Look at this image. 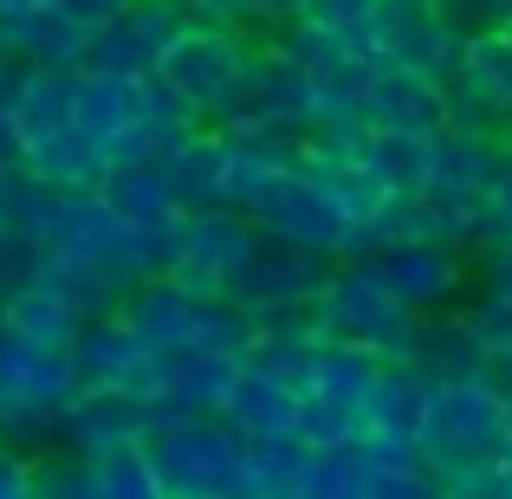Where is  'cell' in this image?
Listing matches in <instances>:
<instances>
[{
  "instance_id": "9",
  "label": "cell",
  "mask_w": 512,
  "mask_h": 499,
  "mask_svg": "<svg viewBox=\"0 0 512 499\" xmlns=\"http://www.w3.org/2000/svg\"><path fill=\"white\" fill-rule=\"evenodd\" d=\"M253 221L266 227V234H286V240H305V247H325V253H338L344 247V234H350V214L338 208V195H331L325 182H318L305 163H292V169H279L273 182L253 195Z\"/></svg>"
},
{
  "instance_id": "19",
  "label": "cell",
  "mask_w": 512,
  "mask_h": 499,
  "mask_svg": "<svg viewBox=\"0 0 512 499\" xmlns=\"http://www.w3.org/2000/svg\"><path fill=\"white\" fill-rule=\"evenodd\" d=\"M163 182H169V201L182 214L221 208V201H227V137L214 124L195 130V137H182L163 156Z\"/></svg>"
},
{
  "instance_id": "15",
  "label": "cell",
  "mask_w": 512,
  "mask_h": 499,
  "mask_svg": "<svg viewBox=\"0 0 512 499\" xmlns=\"http://www.w3.org/2000/svg\"><path fill=\"white\" fill-rule=\"evenodd\" d=\"M7 111H13V124H20L26 150L65 137V130L78 124V72L72 65H26L20 59V72L7 78Z\"/></svg>"
},
{
  "instance_id": "11",
  "label": "cell",
  "mask_w": 512,
  "mask_h": 499,
  "mask_svg": "<svg viewBox=\"0 0 512 499\" xmlns=\"http://www.w3.org/2000/svg\"><path fill=\"white\" fill-rule=\"evenodd\" d=\"M260 234H266V227L253 221L247 208H234V201L188 214L175 279H188V286H208V292H227V286H234V273L247 266V253L260 247Z\"/></svg>"
},
{
  "instance_id": "29",
  "label": "cell",
  "mask_w": 512,
  "mask_h": 499,
  "mask_svg": "<svg viewBox=\"0 0 512 499\" xmlns=\"http://www.w3.org/2000/svg\"><path fill=\"white\" fill-rule=\"evenodd\" d=\"M39 273H46V240L13 227V221H0V312H7L13 292H26Z\"/></svg>"
},
{
  "instance_id": "2",
  "label": "cell",
  "mask_w": 512,
  "mask_h": 499,
  "mask_svg": "<svg viewBox=\"0 0 512 499\" xmlns=\"http://www.w3.org/2000/svg\"><path fill=\"white\" fill-rule=\"evenodd\" d=\"M39 240H46V253L59 266L98 279V286L117 292V299H130V286H143L137 221H130V214H117L104 188H65Z\"/></svg>"
},
{
  "instance_id": "35",
  "label": "cell",
  "mask_w": 512,
  "mask_h": 499,
  "mask_svg": "<svg viewBox=\"0 0 512 499\" xmlns=\"http://www.w3.org/2000/svg\"><path fill=\"white\" fill-rule=\"evenodd\" d=\"M370 7L376 0H312L305 20H318V26H370Z\"/></svg>"
},
{
  "instance_id": "5",
  "label": "cell",
  "mask_w": 512,
  "mask_h": 499,
  "mask_svg": "<svg viewBox=\"0 0 512 499\" xmlns=\"http://www.w3.org/2000/svg\"><path fill=\"white\" fill-rule=\"evenodd\" d=\"M422 318L428 312L402 305L370 266H350V260L338 266V279L318 292V331L338 337V344H363V350H376V357H409Z\"/></svg>"
},
{
  "instance_id": "28",
  "label": "cell",
  "mask_w": 512,
  "mask_h": 499,
  "mask_svg": "<svg viewBox=\"0 0 512 499\" xmlns=\"http://www.w3.org/2000/svg\"><path fill=\"white\" fill-rule=\"evenodd\" d=\"M363 428H370V415H363V409L305 389V409H299V441H305V448H350Z\"/></svg>"
},
{
  "instance_id": "16",
  "label": "cell",
  "mask_w": 512,
  "mask_h": 499,
  "mask_svg": "<svg viewBox=\"0 0 512 499\" xmlns=\"http://www.w3.org/2000/svg\"><path fill=\"white\" fill-rule=\"evenodd\" d=\"M363 111H370V124H396V130H448L454 124V91L441 78L415 72V65L389 59L370 78V91H363Z\"/></svg>"
},
{
  "instance_id": "20",
  "label": "cell",
  "mask_w": 512,
  "mask_h": 499,
  "mask_svg": "<svg viewBox=\"0 0 512 499\" xmlns=\"http://www.w3.org/2000/svg\"><path fill=\"white\" fill-rule=\"evenodd\" d=\"M0 318H7L13 331L39 337V344H59V350H72V344L85 337V325H91L98 312H91V305L78 299L72 286H59L52 273H39V279H33L26 292H13V305H7Z\"/></svg>"
},
{
  "instance_id": "32",
  "label": "cell",
  "mask_w": 512,
  "mask_h": 499,
  "mask_svg": "<svg viewBox=\"0 0 512 499\" xmlns=\"http://www.w3.org/2000/svg\"><path fill=\"white\" fill-rule=\"evenodd\" d=\"M480 195H487V247L493 240H512V143L500 150V163L487 169V188H480Z\"/></svg>"
},
{
  "instance_id": "21",
  "label": "cell",
  "mask_w": 512,
  "mask_h": 499,
  "mask_svg": "<svg viewBox=\"0 0 512 499\" xmlns=\"http://www.w3.org/2000/svg\"><path fill=\"white\" fill-rule=\"evenodd\" d=\"M428 396H435V376H428L415 357H389L383 376H376V389H370V428H376V435L422 441Z\"/></svg>"
},
{
  "instance_id": "17",
  "label": "cell",
  "mask_w": 512,
  "mask_h": 499,
  "mask_svg": "<svg viewBox=\"0 0 512 499\" xmlns=\"http://www.w3.org/2000/svg\"><path fill=\"white\" fill-rule=\"evenodd\" d=\"M299 409H305V389L286 383V376H273V370H253V363L234 376V389H227V402H221V415L247 441H286V435H299Z\"/></svg>"
},
{
  "instance_id": "33",
  "label": "cell",
  "mask_w": 512,
  "mask_h": 499,
  "mask_svg": "<svg viewBox=\"0 0 512 499\" xmlns=\"http://www.w3.org/2000/svg\"><path fill=\"white\" fill-rule=\"evenodd\" d=\"M435 7H441V20H448L461 39L493 33V26H500V0H435Z\"/></svg>"
},
{
  "instance_id": "37",
  "label": "cell",
  "mask_w": 512,
  "mask_h": 499,
  "mask_svg": "<svg viewBox=\"0 0 512 499\" xmlns=\"http://www.w3.org/2000/svg\"><path fill=\"white\" fill-rule=\"evenodd\" d=\"M52 7H65V13H72V20H85L91 33H98V26H111L117 13L130 7V0H52Z\"/></svg>"
},
{
  "instance_id": "31",
  "label": "cell",
  "mask_w": 512,
  "mask_h": 499,
  "mask_svg": "<svg viewBox=\"0 0 512 499\" xmlns=\"http://www.w3.org/2000/svg\"><path fill=\"white\" fill-rule=\"evenodd\" d=\"M467 318H474V331H480V344H487L493 363L512 357V292L506 286H487L474 305H467Z\"/></svg>"
},
{
  "instance_id": "38",
  "label": "cell",
  "mask_w": 512,
  "mask_h": 499,
  "mask_svg": "<svg viewBox=\"0 0 512 499\" xmlns=\"http://www.w3.org/2000/svg\"><path fill=\"white\" fill-rule=\"evenodd\" d=\"M20 163H26V137H20V124H13L7 98H0V169H20Z\"/></svg>"
},
{
  "instance_id": "39",
  "label": "cell",
  "mask_w": 512,
  "mask_h": 499,
  "mask_svg": "<svg viewBox=\"0 0 512 499\" xmlns=\"http://www.w3.org/2000/svg\"><path fill=\"white\" fill-rule=\"evenodd\" d=\"M253 7H260V20H299L312 0H253Z\"/></svg>"
},
{
  "instance_id": "7",
  "label": "cell",
  "mask_w": 512,
  "mask_h": 499,
  "mask_svg": "<svg viewBox=\"0 0 512 499\" xmlns=\"http://www.w3.org/2000/svg\"><path fill=\"white\" fill-rule=\"evenodd\" d=\"M247 65H253V46L240 39V26L195 20V26H188V33L163 52V72H156V78H163L169 91H182V98L214 124V111H221V104L240 91Z\"/></svg>"
},
{
  "instance_id": "3",
  "label": "cell",
  "mask_w": 512,
  "mask_h": 499,
  "mask_svg": "<svg viewBox=\"0 0 512 499\" xmlns=\"http://www.w3.org/2000/svg\"><path fill=\"white\" fill-rule=\"evenodd\" d=\"M72 389H78L72 350L39 344V337L13 331L0 318V441H13V448H52Z\"/></svg>"
},
{
  "instance_id": "41",
  "label": "cell",
  "mask_w": 512,
  "mask_h": 499,
  "mask_svg": "<svg viewBox=\"0 0 512 499\" xmlns=\"http://www.w3.org/2000/svg\"><path fill=\"white\" fill-rule=\"evenodd\" d=\"M493 376H500V383L512 389V357H500V363H493Z\"/></svg>"
},
{
  "instance_id": "18",
  "label": "cell",
  "mask_w": 512,
  "mask_h": 499,
  "mask_svg": "<svg viewBox=\"0 0 512 499\" xmlns=\"http://www.w3.org/2000/svg\"><path fill=\"white\" fill-rule=\"evenodd\" d=\"M0 39H7V52L26 59V65H72V72L85 65V52H91V26L72 20L65 7H52V0L20 7L7 26H0Z\"/></svg>"
},
{
  "instance_id": "14",
  "label": "cell",
  "mask_w": 512,
  "mask_h": 499,
  "mask_svg": "<svg viewBox=\"0 0 512 499\" xmlns=\"http://www.w3.org/2000/svg\"><path fill=\"white\" fill-rule=\"evenodd\" d=\"M72 370H78L85 389H143V396H150L156 344L130 325L124 312H104V318H91L85 337L72 344Z\"/></svg>"
},
{
  "instance_id": "24",
  "label": "cell",
  "mask_w": 512,
  "mask_h": 499,
  "mask_svg": "<svg viewBox=\"0 0 512 499\" xmlns=\"http://www.w3.org/2000/svg\"><path fill=\"white\" fill-rule=\"evenodd\" d=\"M435 137L441 130H396V124H376L370 143H363V163L383 175L389 195H422L435 182Z\"/></svg>"
},
{
  "instance_id": "25",
  "label": "cell",
  "mask_w": 512,
  "mask_h": 499,
  "mask_svg": "<svg viewBox=\"0 0 512 499\" xmlns=\"http://www.w3.org/2000/svg\"><path fill=\"white\" fill-rule=\"evenodd\" d=\"M305 169H312L318 182L338 195V208L350 214V227H357V221H376V214H383L389 188H383V175L363 163V156H344V150H305Z\"/></svg>"
},
{
  "instance_id": "30",
  "label": "cell",
  "mask_w": 512,
  "mask_h": 499,
  "mask_svg": "<svg viewBox=\"0 0 512 499\" xmlns=\"http://www.w3.org/2000/svg\"><path fill=\"white\" fill-rule=\"evenodd\" d=\"M33 493H91V499H104L98 487V461L91 454H78V448H52V454H33Z\"/></svg>"
},
{
  "instance_id": "22",
  "label": "cell",
  "mask_w": 512,
  "mask_h": 499,
  "mask_svg": "<svg viewBox=\"0 0 512 499\" xmlns=\"http://www.w3.org/2000/svg\"><path fill=\"white\" fill-rule=\"evenodd\" d=\"M409 357L422 363L435 383L441 376H493V357H487V344H480V331H474L467 312H428Z\"/></svg>"
},
{
  "instance_id": "6",
  "label": "cell",
  "mask_w": 512,
  "mask_h": 499,
  "mask_svg": "<svg viewBox=\"0 0 512 499\" xmlns=\"http://www.w3.org/2000/svg\"><path fill=\"white\" fill-rule=\"evenodd\" d=\"M338 253L305 247L286 234H260V247L247 253V266L234 273L227 299H240L247 312H292V305H318V292L338 279Z\"/></svg>"
},
{
  "instance_id": "10",
  "label": "cell",
  "mask_w": 512,
  "mask_h": 499,
  "mask_svg": "<svg viewBox=\"0 0 512 499\" xmlns=\"http://www.w3.org/2000/svg\"><path fill=\"white\" fill-rule=\"evenodd\" d=\"M247 370L240 350H208V344H156V376L150 402L156 415H221L234 376Z\"/></svg>"
},
{
  "instance_id": "27",
  "label": "cell",
  "mask_w": 512,
  "mask_h": 499,
  "mask_svg": "<svg viewBox=\"0 0 512 499\" xmlns=\"http://www.w3.org/2000/svg\"><path fill=\"white\" fill-rule=\"evenodd\" d=\"M104 195H111V208L130 214V221H163V214H182L169 201L163 163H156V169H111V175H104Z\"/></svg>"
},
{
  "instance_id": "42",
  "label": "cell",
  "mask_w": 512,
  "mask_h": 499,
  "mask_svg": "<svg viewBox=\"0 0 512 499\" xmlns=\"http://www.w3.org/2000/svg\"><path fill=\"white\" fill-rule=\"evenodd\" d=\"M506 428H512V402H506Z\"/></svg>"
},
{
  "instance_id": "8",
  "label": "cell",
  "mask_w": 512,
  "mask_h": 499,
  "mask_svg": "<svg viewBox=\"0 0 512 499\" xmlns=\"http://www.w3.org/2000/svg\"><path fill=\"white\" fill-rule=\"evenodd\" d=\"M188 26H195L188 0H130V7L117 13L111 26H98V33H91L85 65L150 78V72H163V52L188 33ZM85 65H78V72H85Z\"/></svg>"
},
{
  "instance_id": "36",
  "label": "cell",
  "mask_w": 512,
  "mask_h": 499,
  "mask_svg": "<svg viewBox=\"0 0 512 499\" xmlns=\"http://www.w3.org/2000/svg\"><path fill=\"white\" fill-rule=\"evenodd\" d=\"M195 20H221V26H260V7L253 0H188Z\"/></svg>"
},
{
  "instance_id": "4",
  "label": "cell",
  "mask_w": 512,
  "mask_h": 499,
  "mask_svg": "<svg viewBox=\"0 0 512 499\" xmlns=\"http://www.w3.org/2000/svg\"><path fill=\"white\" fill-rule=\"evenodd\" d=\"M143 454L163 493H240L253 441L227 415H156L143 428Z\"/></svg>"
},
{
  "instance_id": "26",
  "label": "cell",
  "mask_w": 512,
  "mask_h": 499,
  "mask_svg": "<svg viewBox=\"0 0 512 499\" xmlns=\"http://www.w3.org/2000/svg\"><path fill=\"white\" fill-rule=\"evenodd\" d=\"M26 169H39L46 182H59V188H104V175H111V156H104L98 137H85V130L72 124L65 137L33 143V150H26Z\"/></svg>"
},
{
  "instance_id": "23",
  "label": "cell",
  "mask_w": 512,
  "mask_h": 499,
  "mask_svg": "<svg viewBox=\"0 0 512 499\" xmlns=\"http://www.w3.org/2000/svg\"><path fill=\"white\" fill-rule=\"evenodd\" d=\"M130 124H143V78L85 65V72H78V130L111 143V137H124Z\"/></svg>"
},
{
  "instance_id": "13",
  "label": "cell",
  "mask_w": 512,
  "mask_h": 499,
  "mask_svg": "<svg viewBox=\"0 0 512 499\" xmlns=\"http://www.w3.org/2000/svg\"><path fill=\"white\" fill-rule=\"evenodd\" d=\"M150 422H156V402L143 389H85L78 383L65 396L59 441L78 454H117V448H143Z\"/></svg>"
},
{
  "instance_id": "1",
  "label": "cell",
  "mask_w": 512,
  "mask_h": 499,
  "mask_svg": "<svg viewBox=\"0 0 512 499\" xmlns=\"http://www.w3.org/2000/svg\"><path fill=\"white\" fill-rule=\"evenodd\" d=\"M506 402H512V389L500 376H441L435 383L428 415H422V454L441 467V480L512 461Z\"/></svg>"
},
{
  "instance_id": "12",
  "label": "cell",
  "mask_w": 512,
  "mask_h": 499,
  "mask_svg": "<svg viewBox=\"0 0 512 499\" xmlns=\"http://www.w3.org/2000/svg\"><path fill=\"white\" fill-rule=\"evenodd\" d=\"M350 266H370V273L383 279L402 305H415V312H441V305L461 299V286H467V266H461V253H454V240H435V234L396 240V247L370 253V260H350Z\"/></svg>"
},
{
  "instance_id": "34",
  "label": "cell",
  "mask_w": 512,
  "mask_h": 499,
  "mask_svg": "<svg viewBox=\"0 0 512 499\" xmlns=\"http://www.w3.org/2000/svg\"><path fill=\"white\" fill-rule=\"evenodd\" d=\"M13 493H33V454L0 441V499H13Z\"/></svg>"
},
{
  "instance_id": "40",
  "label": "cell",
  "mask_w": 512,
  "mask_h": 499,
  "mask_svg": "<svg viewBox=\"0 0 512 499\" xmlns=\"http://www.w3.org/2000/svg\"><path fill=\"white\" fill-rule=\"evenodd\" d=\"M7 59H13V52H7V39H0V98H7V78H13V72H7Z\"/></svg>"
}]
</instances>
